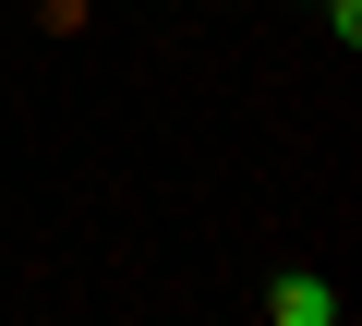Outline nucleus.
I'll use <instances>...</instances> for the list:
<instances>
[{
    "label": "nucleus",
    "instance_id": "f257e3e1",
    "mask_svg": "<svg viewBox=\"0 0 362 326\" xmlns=\"http://www.w3.org/2000/svg\"><path fill=\"white\" fill-rule=\"evenodd\" d=\"M266 314H278V326H338V290H326L314 266H290V278L266 290Z\"/></svg>",
    "mask_w": 362,
    "mask_h": 326
}]
</instances>
